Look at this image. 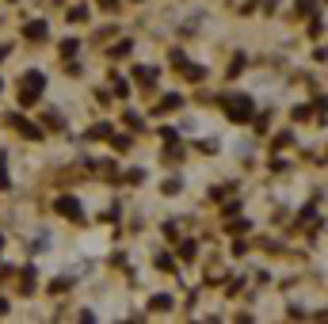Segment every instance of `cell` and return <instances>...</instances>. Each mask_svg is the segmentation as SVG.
<instances>
[{
	"label": "cell",
	"instance_id": "4",
	"mask_svg": "<svg viewBox=\"0 0 328 324\" xmlns=\"http://www.w3.org/2000/svg\"><path fill=\"white\" fill-rule=\"evenodd\" d=\"M23 34H27L31 42H35V38H38V42H42V38H46V23H42V19H31L27 27H23Z\"/></svg>",
	"mask_w": 328,
	"mask_h": 324
},
{
	"label": "cell",
	"instance_id": "6",
	"mask_svg": "<svg viewBox=\"0 0 328 324\" xmlns=\"http://www.w3.org/2000/svg\"><path fill=\"white\" fill-rule=\"evenodd\" d=\"M19 290H23V294H31V290H35V271H23V279H19Z\"/></svg>",
	"mask_w": 328,
	"mask_h": 324
},
{
	"label": "cell",
	"instance_id": "1",
	"mask_svg": "<svg viewBox=\"0 0 328 324\" xmlns=\"http://www.w3.org/2000/svg\"><path fill=\"white\" fill-rule=\"evenodd\" d=\"M221 107H225L229 122H244L252 115V96H221Z\"/></svg>",
	"mask_w": 328,
	"mask_h": 324
},
{
	"label": "cell",
	"instance_id": "10",
	"mask_svg": "<svg viewBox=\"0 0 328 324\" xmlns=\"http://www.w3.org/2000/svg\"><path fill=\"white\" fill-rule=\"evenodd\" d=\"M134 76H138L142 84H153V76H157V73H153V69H134Z\"/></svg>",
	"mask_w": 328,
	"mask_h": 324
},
{
	"label": "cell",
	"instance_id": "12",
	"mask_svg": "<svg viewBox=\"0 0 328 324\" xmlns=\"http://www.w3.org/2000/svg\"><path fill=\"white\" fill-rule=\"evenodd\" d=\"M180 256H183V259H195V240H183V248H180Z\"/></svg>",
	"mask_w": 328,
	"mask_h": 324
},
{
	"label": "cell",
	"instance_id": "16",
	"mask_svg": "<svg viewBox=\"0 0 328 324\" xmlns=\"http://www.w3.org/2000/svg\"><path fill=\"white\" fill-rule=\"evenodd\" d=\"M157 267H164V271H172V267H176V263H172V256H157Z\"/></svg>",
	"mask_w": 328,
	"mask_h": 324
},
{
	"label": "cell",
	"instance_id": "3",
	"mask_svg": "<svg viewBox=\"0 0 328 324\" xmlns=\"http://www.w3.org/2000/svg\"><path fill=\"white\" fill-rule=\"evenodd\" d=\"M8 126H15V130L23 133V137H42V130H38V126H31L23 115H8Z\"/></svg>",
	"mask_w": 328,
	"mask_h": 324
},
{
	"label": "cell",
	"instance_id": "8",
	"mask_svg": "<svg viewBox=\"0 0 328 324\" xmlns=\"http://www.w3.org/2000/svg\"><path fill=\"white\" fill-rule=\"evenodd\" d=\"M69 19H73V23H80V19H88V8H84V4H76V8H69Z\"/></svg>",
	"mask_w": 328,
	"mask_h": 324
},
{
	"label": "cell",
	"instance_id": "2",
	"mask_svg": "<svg viewBox=\"0 0 328 324\" xmlns=\"http://www.w3.org/2000/svg\"><path fill=\"white\" fill-rule=\"evenodd\" d=\"M57 214H61V218H69V221H80V218H84V210H80L76 198H57Z\"/></svg>",
	"mask_w": 328,
	"mask_h": 324
},
{
	"label": "cell",
	"instance_id": "17",
	"mask_svg": "<svg viewBox=\"0 0 328 324\" xmlns=\"http://www.w3.org/2000/svg\"><path fill=\"white\" fill-rule=\"evenodd\" d=\"M8 50H12V46H0V61H4V58H8Z\"/></svg>",
	"mask_w": 328,
	"mask_h": 324
},
{
	"label": "cell",
	"instance_id": "9",
	"mask_svg": "<svg viewBox=\"0 0 328 324\" xmlns=\"http://www.w3.org/2000/svg\"><path fill=\"white\" fill-rule=\"evenodd\" d=\"M149 305H153V309H168V305H172V297H168V294H157L153 301H149Z\"/></svg>",
	"mask_w": 328,
	"mask_h": 324
},
{
	"label": "cell",
	"instance_id": "18",
	"mask_svg": "<svg viewBox=\"0 0 328 324\" xmlns=\"http://www.w3.org/2000/svg\"><path fill=\"white\" fill-rule=\"evenodd\" d=\"M4 313H8V301H0V317H4Z\"/></svg>",
	"mask_w": 328,
	"mask_h": 324
},
{
	"label": "cell",
	"instance_id": "7",
	"mask_svg": "<svg viewBox=\"0 0 328 324\" xmlns=\"http://www.w3.org/2000/svg\"><path fill=\"white\" fill-rule=\"evenodd\" d=\"M88 137H92V141H96V137H111V126L100 122V126H92V130H88Z\"/></svg>",
	"mask_w": 328,
	"mask_h": 324
},
{
	"label": "cell",
	"instance_id": "5",
	"mask_svg": "<svg viewBox=\"0 0 328 324\" xmlns=\"http://www.w3.org/2000/svg\"><path fill=\"white\" fill-rule=\"evenodd\" d=\"M42 84H46V76H42V73H27V76H23V88L42 92Z\"/></svg>",
	"mask_w": 328,
	"mask_h": 324
},
{
	"label": "cell",
	"instance_id": "13",
	"mask_svg": "<svg viewBox=\"0 0 328 324\" xmlns=\"http://www.w3.org/2000/svg\"><path fill=\"white\" fill-rule=\"evenodd\" d=\"M65 286H73V279H54V282H50V290H54V294H61Z\"/></svg>",
	"mask_w": 328,
	"mask_h": 324
},
{
	"label": "cell",
	"instance_id": "15",
	"mask_svg": "<svg viewBox=\"0 0 328 324\" xmlns=\"http://www.w3.org/2000/svg\"><path fill=\"white\" fill-rule=\"evenodd\" d=\"M61 54H65V58H73V54H76V38H69V42H61Z\"/></svg>",
	"mask_w": 328,
	"mask_h": 324
},
{
	"label": "cell",
	"instance_id": "11",
	"mask_svg": "<svg viewBox=\"0 0 328 324\" xmlns=\"http://www.w3.org/2000/svg\"><path fill=\"white\" fill-rule=\"evenodd\" d=\"M12 183H8V168H4V153H0V191H8Z\"/></svg>",
	"mask_w": 328,
	"mask_h": 324
},
{
	"label": "cell",
	"instance_id": "14",
	"mask_svg": "<svg viewBox=\"0 0 328 324\" xmlns=\"http://www.w3.org/2000/svg\"><path fill=\"white\" fill-rule=\"evenodd\" d=\"M172 107H180V96H168L164 103H157V111H172Z\"/></svg>",
	"mask_w": 328,
	"mask_h": 324
}]
</instances>
